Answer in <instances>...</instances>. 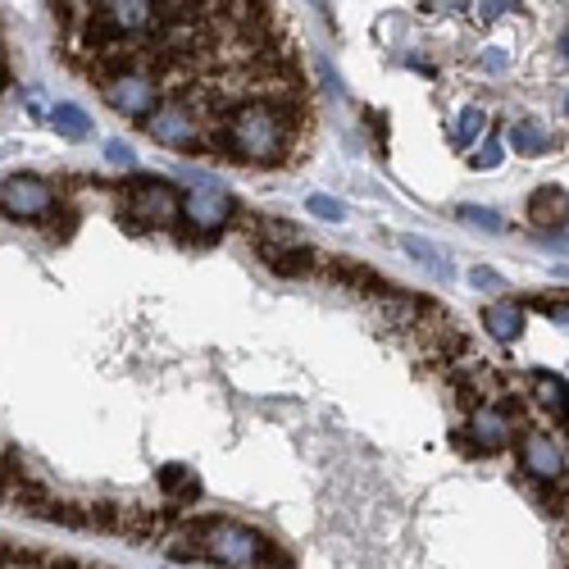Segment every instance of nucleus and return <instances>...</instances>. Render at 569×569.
<instances>
[{
    "label": "nucleus",
    "instance_id": "4",
    "mask_svg": "<svg viewBox=\"0 0 569 569\" xmlns=\"http://www.w3.org/2000/svg\"><path fill=\"white\" fill-rule=\"evenodd\" d=\"M0 210H5L10 219H33V224H41V219L55 210V192H51V187H46L41 178H33V174H14V178L0 182Z\"/></svg>",
    "mask_w": 569,
    "mask_h": 569
},
{
    "label": "nucleus",
    "instance_id": "1",
    "mask_svg": "<svg viewBox=\"0 0 569 569\" xmlns=\"http://www.w3.org/2000/svg\"><path fill=\"white\" fill-rule=\"evenodd\" d=\"M60 51L87 83L137 74L192 110L210 155L237 110L305 101L288 23L269 0H55Z\"/></svg>",
    "mask_w": 569,
    "mask_h": 569
},
{
    "label": "nucleus",
    "instance_id": "29",
    "mask_svg": "<svg viewBox=\"0 0 569 569\" xmlns=\"http://www.w3.org/2000/svg\"><path fill=\"white\" fill-rule=\"evenodd\" d=\"M565 110H569V97H565Z\"/></svg>",
    "mask_w": 569,
    "mask_h": 569
},
{
    "label": "nucleus",
    "instance_id": "25",
    "mask_svg": "<svg viewBox=\"0 0 569 569\" xmlns=\"http://www.w3.org/2000/svg\"><path fill=\"white\" fill-rule=\"evenodd\" d=\"M465 5H469V0H423V10H429V14H456Z\"/></svg>",
    "mask_w": 569,
    "mask_h": 569
},
{
    "label": "nucleus",
    "instance_id": "5",
    "mask_svg": "<svg viewBox=\"0 0 569 569\" xmlns=\"http://www.w3.org/2000/svg\"><path fill=\"white\" fill-rule=\"evenodd\" d=\"M182 219H187V228H192L197 237H215V232H224V224L232 219V201H228L224 187L197 182L192 192L182 197Z\"/></svg>",
    "mask_w": 569,
    "mask_h": 569
},
{
    "label": "nucleus",
    "instance_id": "8",
    "mask_svg": "<svg viewBox=\"0 0 569 569\" xmlns=\"http://www.w3.org/2000/svg\"><path fill=\"white\" fill-rule=\"evenodd\" d=\"M529 219L538 232H556V228H569V192L560 182H547L538 187L529 197Z\"/></svg>",
    "mask_w": 569,
    "mask_h": 569
},
{
    "label": "nucleus",
    "instance_id": "23",
    "mask_svg": "<svg viewBox=\"0 0 569 569\" xmlns=\"http://www.w3.org/2000/svg\"><path fill=\"white\" fill-rule=\"evenodd\" d=\"M538 242L547 251H569V228H556V232H538Z\"/></svg>",
    "mask_w": 569,
    "mask_h": 569
},
{
    "label": "nucleus",
    "instance_id": "9",
    "mask_svg": "<svg viewBox=\"0 0 569 569\" xmlns=\"http://www.w3.org/2000/svg\"><path fill=\"white\" fill-rule=\"evenodd\" d=\"M260 255H265V265L282 278H305L319 269V251L315 246H260Z\"/></svg>",
    "mask_w": 569,
    "mask_h": 569
},
{
    "label": "nucleus",
    "instance_id": "27",
    "mask_svg": "<svg viewBox=\"0 0 569 569\" xmlns=\"http://www.w3.org/2000/svg\"><path fill=\"white\" fill-rule=\"evenodd\" d=\"M560 51H565V55H569V33H565V37H560Z\"/></svg>",
    "mask_w": 569,
    "mask_h": 569
},
{
    "label": "nucleus",
    "instance_id": "16",
    "mask_svg": "<svg viewBox=\"0 0 569 569\" xmlns=\"http://www.w3.org/2000/svg\"><path fill=\"white\" fill-rule=\"evenodd\" d=\"M483 124H488V118H483V110H460V118H456V124H452V141H456L460 151H469L473 141H479Z\"/></svg>",
    "mask_w": 569,
    "mask_h": 569
},
{
    "label": "nucleus",
    "instance_id": "18",
    "mask_svg": "<svg viewBox=\"0 0 569 569\" xmlns=\"http://www.w3.org/2000/svg\"><path fill=\"white\" fill-rule=\"evenodd\" d=\"M305 210H311L315 219H328V224H342V219H346V205L333 201V197H324V192H311V197H305Z\"/></svg>",
    "mask_w": 569,
    "mask_h": 569
},
{
    "label": "nucleus",
    "instance_id": "28",
    "mask_svg": "<svg viewBox=\"0 0 569 569\" xmlns=\"http://www.w3.org/2000/svg\"><path fill=\"white\" fill-rule=\"evenodd\" d=\"M315 5H319V10H324V0H315Z\"/></svg>",
    "mask_w": 569,
    "mask_h": 569
},
{
    "label": "nucleus",
    "instance_id": "6",
    "mask_svg": "<svg viewBox=\"0 0 569 569\" xmlns=\"http://www.w3.org/2000/svg\"><path fill=\"white\" fill-rule=\"evenodd\" d=\"M519 465H524V473L533 483H560L565 473V452L547 438V433H524L519 438Z\"/></svg>",
    "mask_w": 569,
    "mask_h": 569
},
{
    "label": "nucleus",
    "instance_id": "3",
    "mask_svg": "<svg viewBox=\"0 0 569 569\" xmlns=\"http://www.w3.org/2000/svg\"><path fill=\"white\" fill-rule=\"evenodd\" d=\"M124 205L132 228H169L182 215V192L164 178H137V187L124 192Z\"/></svg>",
    "mask_w": 569,
    "mask_h": 569
},
{
    "label": "nucleus",
    "instance_id": "22",
    "mask_svg": "<svg viewBox=\"0 0 569 569\" xmlns=\"http://www.w3.org/2000/svg\"><path fill=\"white\" fill-rule=\"evenodd\" d=\"M510 10H519V0H483V5H479V18H483V23H496V18L510 14Z\"/></svg>",
    "mask_w": 569,
    "mask_h": 569
},
{
    "label": "nucleus",
    "instance_id": "17",
    "mask_svg": "<svg viewBox=\"0 0 569 569\" xmlns=\"http://www.w3.org/2000/svg\"><path fill=\"white\" fill-rule=\"evenodd\" d=\"M502 160H506V147H502V137L492 132L479 151H469V169H479V174L483 169H502Z\"/></svg>",
    "mask_w": 569,
    "mask_h": 569
},
{
    "label": "nucleus",
    "instance_id": "15",
    "mask_svg": "<svg viewBox=\"0 0 569 569\" xmlns=\"http://www.w3.org/2000/svg\"><path fill=\"white\" fill-rule=\"evenodd\" d=\"M51 124H55L60 137H74V141L91 137V118H87V110H78V105H55V110H51Z\"/></svg>",
    "mask_w": 569,
    "mask_h": 569
},
{
    "label": "nucleus",
    "instance_id": "26",
    "mask_svg": "<svg viewBox=\"0 0 569 569\" xmlns=\"http://www.w3.org/2000/svg\"><path fill=\"white\" fill-rule=\"evenodd\" d=\"M547 319H552V324H560L565 333H569V305H547Z\"/></svg>",
    "mask_w": 569,
    "mask_h": 569
},
{
    "label": "nucleus",
    "instance_id": "21",
    "mask_svg": "<svg viewBox=\"0 0 569 569\" xmlns=\"http://www.w3.org/2000/svg\"><path fill=\"white\" fill-rule=\"evenodd\" d=\"M105 160L118 164V169H128V164H137V151L128 147V141H105Z\"/></svg>",
    "mask_w": 569,
    "mask_h": 569
},
{
    "label": "nucleus",
    "instance_id": "14",
    "mask_svg": "<svg viewBox=\"0 0 569 569\" xmlns=\"http://www.w3.org/2000/svg\"><path fill=\"white\" fill-rule=\"evenodd\" d=\"M510 147L519 155H547V128L529 124V118H519V124L510 128Z\"/></svg>",
    "mask_w": 569,
    "mask_h": 569
},
{
    "label": "nucleus",
    "instance_id": "12",
    "mask_svg": "<svg viewBox=\"0 0 569 569\" xmlns=\"http://www.w3.org/2000/svg\"><path fill=\"white\" fill-rule=\"evenodd\" d=\"M160 488L169 496H178V502H197V496H201L197 473L187 465H160Z\"/></svg>",
    "mask_w": 569,
    "mask_h": 569
},
{
    "label": "nucleus",
    "instance_id": "20",
    "mask_svg": "<svg viewBox=\"0 0 569 569\" xmlns=\"http://www.w3.org/2000/svg\"><path fill=\"white\" fill-rule=\"evenodd\" d=\"M469 282H473V288H483V292H502V288H506V278L496 274V269H488V265L469 269Z\"/></svg>",
    "mask_w": 569,
    "mask_h": 569
},
{
    "label": "nucleus",
    "instance_id": "7",
    "mask_svg": "<svg viewBox=\"0 0 569 569\" xmlns=\"http://www.w3.org/2000/svg\"><path fill=\"white\" fill-rule=\"evenodd\" d=\"M465 438H469L473 452H502V446H510V419H506V410H496V406H473V410H469Z\"/></svg>",
    "mask_w": 569,
    "mask_h": 569
},
{
    "label": "nucleus",
    "instance_id": "24",
    "mask_svg": "<svg viewBox=\"0 0 569 569\" xmlns=\"http://www.w3.org/2000/svg\"><path fill=\"white\" fill-rule=\"evenodd\" d=\"M506 64H510L506 51H483V55H479V68H488V74H502Z\"/></svg>",
    "mask_w": 569,
    "mask_h": 569
},
{
    "label": "nucleus",
    "instance_id": "19",
    "mask_svg": "<svg viewBox=\"0 0 569 569\" xmlns=\"http://www.w3.org/2000/svg\"><path fill=\"white\" fill-rule=\"evenodd\" d=\"M460 219L473 224V228H483V232H506V219L488 205H460Z\"/></svg>",
    "mask_w": 569,
    "mask_h": 569
},
{
    "label": "nucleus",
    "instance_id": "2",
    "mask_svg": "<svg viewBox=\"0 0 569 569\" xmlns=\"http://www.w3.org/2000/svg\"><path fill=\"white\" fill-rule=\"evenodd\" d=\"M201 547H205V560L228 565V569H260V565L282 560L269 538H260L246 524H232V519H201Z\"/></svg>",
    "mask_w": 569,
    "mask_h": 569
},
{
    "label": "nucleus",
    "instance_id": "11",
    "mask_svg": "<svg viewBox=\"0 0 569 569\" xmlns=\"http://www.w3.org/2000/svg\"><path fill=\"white\" fill-rule=\"evenodd\" d=\"M533 392H538V401L547 406L556 419H569V383L560 374H552V369H538L533 374Z\"/></svg>",
    "mask_w": 569,
    "mask_h": 569
},
{
    "label": "nucleus",
    "instance_id": "10",
    "mask_svg": "<svg viewBox=\"0 0 569 569\" xmlns=\"http://www.w3.org/2000/svg\"><path fill=\"white\" fill-rule=\"evenodd\" d=\"M483 328L496 342H515L519 328H524V311H519L515 301H496V305H488V311H483Z\"/></svg>",
    "mask_w": 569,
    "mask_h": 569
},
{
    "label": "nucleus",
    "instance_id": "13",
    "mask_svg": "<svg viewBox=\"0 0 569 569\" xmlns=\"http://www.w3.org/2000/svg\"><path fill=\"white\" fill-rule=\"evenodd\" d=\"M396 242H401V251H406L410 260H419V265H429L438 278H452V265H446V260L438 255V246H433V242H423V237H415V232L396 237Z\"/></svg>",
    "mask_w": 569,
    "mask_h": 569
}]
</instances>
